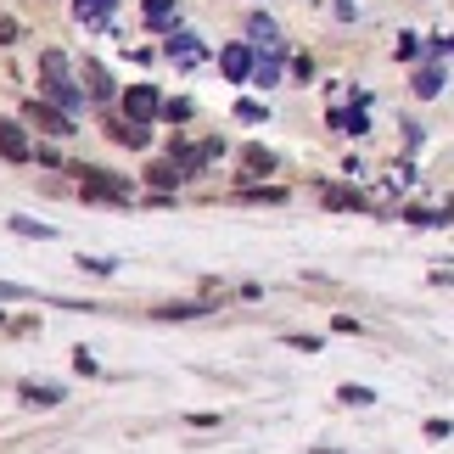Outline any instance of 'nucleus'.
<instances>
[{
	"instance_id": "nucleus-1",
	"label": "nucleus",
	"mask_w": 454,
	"mask_h": 454,
	"mask_svg": "<svg viewBox=\"0 0 454 454\" xmlns=\"http://www.w3.org/2000/svg\"><path fill=\"white\" fill-rule=\"evenodd\" d=\"M40 79H45V96L51 101H57V107L62 113H79V84H74V74H67V57H62V51H45V57H40Z\"/></svg>"
},
{
	"instance_id": "nucleus-2",
	"label": "nucleus",
	"mask_w": 454,
	"mask_h": 454,
	"mask_svg": "<svg viewBox=\"0 0 454 454\" xmlns=\"http://www.w3.org/2000/svg\"><path fill=\"white\" fill-rule=\"evenodd\" d=\"M79 185H84V197H101V202H129L135 197V185L113 180L107 168H79Z\"/></svg>"
},
{
	"instance_id": "nucleus-3",
	"label": "nucleus",
	"mask_w": 454,
	"mask_h": 454,
	"mask_svg": "<svg viewBox=\"0 0 454 454\" xmlns=\"http://www.w3.org/2000/svg\"><path fill=\"white\" fill-rule=\"evenodd\" d=\"M28 118L40 124V135H74V113H62V107H45V101H28Z\"/></svg>"
},
{
	"instance_id": "nucleus-4",
	"label": "nucleus",
	"mask_w": 454,
	"mask_h": 454,
	"mask_svg": "<svg viewBox=\"0 0 454 454\" xmlns=\"http://www.w3.org/2000/svg\"><path fill=\"white\" fill-rule=\"evenodd\" d=\"M124 113L135 118V124H152V118H157V90H152V84H129Z\"/></svg>"
},
{
	"instance_id": "nucleus-5",
	"label": "nucleus",
	"mask_w": 454,
	"mask_h": 454,
	"mask_svg": "<svg viewBox=\"0 0 454 454\" xmlns=\"http://www.w3.org/2000/svg\"><path fill=\"white\" fill-rule=\"evenodd\" d=\"M219 67H224V79H231V84H247V74H253V51H247V45H224Z\"/></svg>"
},
{
	"instance_id": "nucleus-6",
	"label": "nucleus",
	"mask_w": 454,
	"mask_h": 454,
	"mask_svg": "<svg viewBox=\"0 0 454 454\" xmlns=\"http://www.w3.org/2000/svg\"><path fill=\"white\" fill-rule=\"evenodd\" d=\"M0 157H6V163H28V135H23V124H0Z\"/></svg>"
},
{
	"instance_id": "nucleus-7",
	"label": "nucleus",
	"mask_w": 454,
	"mask_h": 454,
	"mask_svg": "<svg viewBox=\"0 0 454 454\" xmlns=\"http://www.w3.org/2000/svg\"><path fill=\"white\" fill-rule=\"evenodd\" d=\"M168 57L180 62V67H197V62H202V45H197V34H168Z\"/></svg>"
},
{
	"instance_id": "nucleus-8",
	"label": "nucleus",
	"mask_w": 454,
	"mask_h": 454,
	"mask_svg": "<svg viewBox=\"0 0 454 454\" xmlns=\"http://www.w3.org/2000/svg\"><path fill=\"white\" fill-rule=\"evenodd\" d=\"M107 135H113L118 146H135V152H141V146L152 141V135H146V124H135V118H118V124H113Z\"/></svg>"
},
{
	"instance_id": "nucleus-9",
	"label": "nucleus",
	"mask_w": 454,
	"mask_h": 454,
	"mask_svg": "<svg viewBox=\"0 0 454 454\" xmlns=\"http://www.w3.org/2000/svg\"><path fill=\"white\" fill-rule=\"evenodd\" d=\"M247 79H258V84H275V79H281V57H275V51H258V57H253V74Z\"/></svg>"
},
{
	"instance_id": "nucleus-10",
	"label": "nucleus",
	"mask_w": 454,
	"mask_h": 454,
	"mask_svg": "<svg viewBox=\"0 0 454 454\" xmlns=\"http://www.w3.org/2000/svg\"><path fill=\"white\" fill-rule=\"evenodd\" d=\"M146 180H152L157 191H168V185H180L185 174H180V163H174V157H163V163H152V168H146Z\"/></svg>"
},
{
	"instance_id": "nucleus-11",
	"label": "nucleus",
	"mask_w": 454,
	"mask_h": 454,
	"mask_svg": "<svg viewBox=\"0 0 454 454\" xmlns=\"http://www.w3.org/2000/svg\"><path fill=\"white\" fill-rule=\"evenodd\" d=\"M84 79H90V101H107L113 96V79H107V67H101V62H84Z\"/></svg>"
},
{
	"instance_id": "nucleus-12",
	"label": "nucleus",
	"mask_w": 454,
	"mask_h": 454,
	"mask_svg": "<svg viewBox=\"0 0 454 454\" xmlns=\"http://www.w3.org/2000/svg\"><path fill=\"white\" fill-rule=\"evenodd\" d=\"M23 398H28V404H40V410H51V404H62V387H40V381H28Z\"/></svg>"
},
{
	"instance_id": "nucleus-13",
	"label": "nucleus",
	"mask_w": 454,
	"mask_h": 454,
	"mask_svg": "<svg viewBox=\"0 0 454 454\" xmlns=\"http://www.w3.org/2000/svg\"><path fill=\"white\" fill-rule=\"evenodd\" d=\"M146 23L152 28H168L174 23V0H146Z\"/></svg>"
},
{
	"instance_id": "nucleus-14",
	"label": "nucleus",
	"mask_w": 454,
	"mask_h": 454,
	"mask_svg": "<svg viewBox=\"0 0 454 454\" xmlns=\"http://www.w3.org/2000/svg\"><path fill=\"white\" fill-rule=\"evenodd\" d=\"M443 90V74L438 67H421V74H415V96H438Z\"/></svg>"
},
{
	"instance_id": "nucleus-15",
	"label": "nucleus",
	"mask_w": 454,
	"mask_h": 454,
	"mask_svg": "<svg viewBox=\"0 0 454 454\" xmlns=\"http://www.w3.org/2000/svg\"><path fill=\"white\" fill-rule=\"evenodd\" d=\"M74 6H79V17H84V23H101V17L113 12V0H74Z\"/></svg>"
},
{
	"instance_id": "nucleus-16",
	"label": "nucleus",
	"mask_w": 454,
	"mask_h": 454,
	"mask_svg": "<svg viewBox=\"0 0 454 454\" xmlns=\"http://www.w3.org/2000/svg\"><path fill=\"white\" fill-rule=\"evenodd\" d=\"M270 168H275V157L253 146V152H247V174H270Z\"/></svg>"
},
{
	"instance_id": "nucleus-17",
	"label": "nucleus",
	"mask_w": 454,
	"mask_h": 454,
	"mask_svg": "<svg viewBox=\"0 0 454 454\" xmlns=\"http://www.w3.org/2000/svg\"><path fill=\"white\" fill-rule=\"evenodd\" d=\"M342 404H376L371 387H342Z\"/></svg>"
},
{
	"instance_id": "nucleus-18",
	"label": "nucleus",
	"mask_w": 454,
	"mask_h": 454,
	"mask_svg": "<svg viewBox=\"0 0 454 454\" xmlns=\"http://www.w3.org/2000/svg\"><path fill=\"white\" fill-rule=\"evenodd\" d=\"M253 40H264V45H275V23H270V17H253Z\"/></svg>"
},
{
	"instance_id": "nucleus-19",
	"label": "nucleus",
	"mask_w": 454,
	"mask_h": 454,
	"mask_svg": "<svg viewBox=\"0 0 454 454\" xmlns=\"http://www.w3.org/2000/svg\"><path fill=\"white\" fill-rule=\"evenodd\" d=\"M236 118H241V124H258V118H264V107H258V101H241Z\"/></svg>"
},
{
	"instance_id": "nucleus-20",
	"label": "nucleus",
	"mask_w": 454,
	"mask_h": 454,
	"mask_svg": "<svg viewBox=\"0 0 454 454\" xmlns=\"http://www.w3.org/2000/svg\"><path fill=\"white\" fill-rule=\"evenodd\" d=\"M17 40V23H12V17H0V45H12Z\"/></svg>"
},
{
	"instance_id": "nucleus-21",
	"label": "nucleus",
	"mask_w": 454,
	"mask_h": 454,
	"mask_svg": "<svg viewBox=\"0 0 454 454\" xmlns=\"http://www.w3.org/2000/svg\"><path fill=\"white\" fill-rule=\"evenodd\" d=\"M0 298H23V286H0Z\"/></svg>"
}]
</instances>
